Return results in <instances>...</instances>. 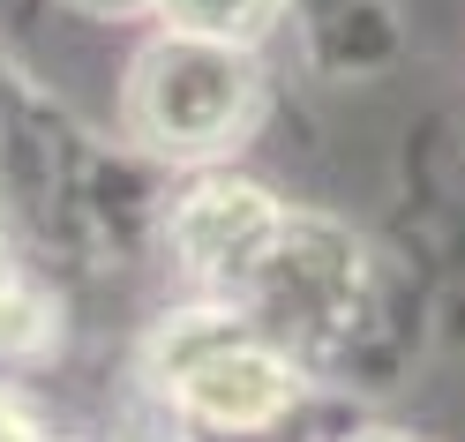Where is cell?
<instances>
[{"mask_svg": "<svg viewBox=\"0 0 465 442\" xmlns=\"http://www.w3.org/2000/svg\"><path fill=\"white\" fill-rule=\"evenodd\" d=\"M271 105V75L255 45L225 38H188V31H151L121 75V128L135 151L158 165H232V151L255 135Z\"/></svg>", "mask_w": 465, "mask_h": 442, "instance_id": "2", "label": "cell"}, {"mask_svg": "<svg viewBox=\"0 0 465 442\" xmlns=\"http://www.w3.org/2000/svg\"><path fill=\"white\" fill-rule=\"evenodd\" d=\"M0 202H8V195H0ZM0 225H8V218H0Z\"/></svg>", "mask_w": 465, "mask_h": 442, "instance_id": "9", "label": "cell"}, {"mask_svg": "<svg viewBox=\"0 0 465 442\" xmlns=\"http://www.w3.org/2000/svg\"><path fill=\"white\" fill-rule=\"evenodd\" d=\"M308 368L232 300H195L158 315L143 338V390L181 435L203 442H263L301 412Z\"/></svg>", "mask_w": 465, "mask_h": 442, "instance_id": "1", "label": "cell"}, {"mask_svg": "<svg viewBox=\"0 0 465 442\" xmlns=\"http://www.w3.org/2000/svg\"><path fill=\"white\" fill-rule=\"evenodd\" d=\"M293 31L315 68L368 75L398 53V8L391 0H293Z\"/></svg>", "mask_w": 465, "mask_h": 442, "instance_id": "3", "label": "cell"}, {"mask_svg": "<svg viewBox=\"0 0 465 442\" xmlns=\"http://www.w3.org/2000/svg\"><path fill=\"white\" fill-rule=\"evenodd\" d=\"M158 31H188V38H225V45H255L263 53L278 31H293V0H151Z\"/></svg>", "mask_w": 465, "mask_h": 442, "instance_id": "5", "label": "cell"}, {"mask_svg": "<svg viewBox=\"0 0 465 442\" xmlns=\"http://www.w3.org/2000/svg\"><path fill=\"white\" fill-rule=\"evenodd\" d=\"M61 345V292L38 270V255L0 225V375L38 368Z\"/></svg>", "mask_w": 465, "mask_h": 442, "instance_id": "4", "label": "cell"}, {"mask_svg": "<svg viewBox=\"0 0 465 442\" xmlns=\"http://www.w3.org/2000/svg\"><path fill=\"white\" fill-rule=\"evenodd\" d=\"M0 442H61V435H53V420L15 390V382H0Z\"/></svg>", "mask_w": 465, "mask_h": 442, "instance_id": "6", "label": "cell"}, {"mask_svg": "<svg viewBox=\"0 0 465 442\" xmlns=\"http://www.w3.org/2000/svg\"><path fill=\"white\" fill-rule=\"evenodd\" d=\"M368 442H398V435H368Z\"/></svg>", "mask_w": 465, "mask_h": 442, "instance_id": "8", "label": "cell"}, {"mask_svg": "<svg viewBox=\"0 0 465 442\" xmlns=\"http://www.w3.org/2000/svg\"><path fill=\"white\" fill-rule=\"evenodd\" d=\"M75 15H98V23H135V15H151V0H68Z\"/></svg>", "mask_w": 465, "mask_h": 442, "instance_id": "7", "label": "cell"}]
</instances>
